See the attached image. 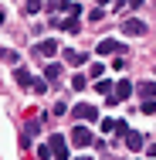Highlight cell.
Here are the masks:
<instances>
[{"mask_svg":"<svg viewBox=\"0 0 156 160\" xmlns=\"http://www.w3.org/2000/svg\"><path fill=\"white\" fill-rule=\"evenodd\" d=\"M143 112L153 116V112H156V99H146V102H143Z\"/></svg>","mask_w":156,"mask_h":160,"instance_id":"ffe728a7","label":"cell"},{"mask_svg":"<svg viewBox=\"0 0 156 160\" xmlns=\"http://www.w3.org/2000/svg\"><path fill=\"white\" fill-rule=\"evenodd\" d=\"M48 147H51V157H54V160H71V153H68V140H64L61 133L48 136Z\"/></svg>","mask_w":156,"mask_h":160,"instance_id":"6da1fadb","label":"cell"},{"mask_svg":"<svg viewBox=\"0 0 156 160\" xmlns=\"http://www.w3.org/2000/svg\"><path fill=\"white\" fill-rule=\"evenodd\" d=\"M98 55H116V51H122V44L119 41H112V38H105V41H98V48H95Z\"/></svg>","mask_w":156,"mask_h":160,"instance_id":"52a82bcc","label":"cell"},{"mask_svg":"<svg viewBox=\"0 0 156 160\" xmlns=\"http://www.w3.org/2000/svg\"><path fill=\"white\" fill-rule=\"evenodd\" d=\"M75 160H92V157H75Z\"/></svg>","mask_w":156,"mask_h":160,"instance_id":"cb8c5ba5","label":"cell"},{"mask_svg":"<svg viewBox=\"0 0 156 160\" xmlns=\"http://www.w3.org/2000/svg\"><path fill=\"white\" fill-rule=\"evenodd\" d=\"M27 89H34V92H48V78H31Z\"/></svg>","mask_w":156,"mask_h":160,"instance_id":"9a60e30c","label":"cell"},{"mask_svg":"<svg viewBox=\"0 0 156 160\" xmlns=\"http://www.w3.org/2000/svg\"><path fill=\"white\" fill-rule=\"evenodd\" d=\"M85 85H88V75H75V78H71V89H75V92H82Z\"/></svg>","mask_w":156,"mask_h":160,"instance_id":"4fadbf2b","label":"cell"},{"mask_svg":"<svg viewBox=\"0 0 156 160\" xmlns=\"http://www.w3.org/2000/svg\"><path fill=\"white\" fill-rule=\"evenodd\" d=\"M0 58H3V62H17V51H10V48H0Z\"/></svg>","mask_w":156,"mask_h":160,"instance_id":"d6986e66","label":"cell"},{"mask_svg":"<svg viewBox=\"0 0 156 160\" xmlns=\"http://www.w3.org/2000/svg\"><path fill=\"white\" fill-rule=\"evenodd\" d=\"M129 3H132V7H136V10H139V7H143V3H146V0H129Z\"/></svg>","mask_w":156,"mask_h":160,"instance_id":"603a6c76","label":"cell"},{"mask_svg":"<svg viewBox=\"0 0 156 160\" xmlns=\"http://www.w3.org/2000/svg\"><path fill=\"white\" fill-rule=\"evenodd\" d=\"M44 78H48V82H61V65L51 62L48 68H44Z\"/></svg>","mask_w":156,"mask_h":160,"instance_id":"9c48e42d","label":"cell"},{"mask_svg":"<svg viewBox=\"0 0 156 160\" xmlns=\"http://www.w3.org/2000/svg\"><path fill=\"white\" fill-rule=\"evenodd\" d=\"M102 72H105V65H92V68H88V78H98Z\"/></svg>","mask_w":156,"mask_h":160,"instance_id":"7402d4cb","label":"cell"},{"mask_svg":"<svg viewBox=\"0 0 156 160\" xmlns=\"http://www.w3.org/2000/svg\"><path fill=\"white\" fill-rule=\"evenodd\" d=\"M54 10H64V14H78V3H75V0H58V3H54Z\"/></svg>","mask_w":156,"mask_h":160,"instance_id":"8fae6325","label":"cell"},{"mask_svg":"<svg viewBox=\"0 0 156 160\" xmlns=\"http://www.w3.org/2000/svg\"><path fill=\"white\" fill-rule=\"evenodd\" d=\"M24 7H27V14H37L41 10V0H24Z\"/></svg>","mask_w":156,"mask_h":160,"instance_id":"44dd1931","label":"cell"},{"mask_svg":"<svg viewBox=\"0 0 156 160\" xmlns=\"http://www.w3.org/2000/svg\"><path fill=\"white\" fill-rule=\"evenodd\" d=\"M0 24H3V10H0Z\"/></svg>","mask_w":156,"mask_h":160,"instance_id":"d4e9b609","label":"cell"},{"mask_svg":"<svg viewBox=\"0 0 156 160\" xmlns=\"http://www.w3.org/2000/svg\"><path fill=\"white\" fill-rule=\"evenodd\" d=\"M139 92H143L146 99H153L156 96V85H153V82H139Z\"/></svg>","mask_w":156,"mask_h":160,"instance_id":"2e32d148","label":"cell"},{"mask_svg":"<svg viewBox=\"0 0 156 160\" xmlns=\"http://www.w3.org/2000/svg\"><path fill=\"white\" fill-rule=\"evenodd\" d=\"M71 143H75V147H82V150H85V147H92V143H95L92 129H85V126H75V129H71Z\"/></svg>","mask_w":156,"mask_h":160,"instance_id":"7a4b0ae2","label":"cell"},{"mask_svg":"<svg viewBox=\"0 0 156 160\" xmlns=\"http://www.w3.org/2000/svg\"><path fill=\"white\" fill-rule=\"evenodd\" d=\"M64 62L68 65H85V55L82 51H64Z\"/></svg>","mask_w":156,"mask_h":160,"instance_id":"7c38bea8","label":"cell"},{"mask_svg":"<svg viewBox=\"0 0 156 160\" xmlns=\"http://www.w3.org/2000/svg\"><path fill=\"white\" fill-rule=\"evenodd\" d=\"M61 28H64V31H68V34H75V31H78V28H82V21H78V17H68V21H64V24H61Z\"/></svg>","mask_w":156,"mask_h":160,"instance_id":"5bb4252c","label":"cell"},{"mask_svg":"<svg viewBox=\"0 0 156 160\" xmlns=\"http://www.w3.org/2000/svg\"><path fill=\"white\" fill-rule=\"evenodd\" d=\"M143 143H146V136H143V133L125 129V147H129V150H143Z\"/></svg>","mask_w":156,"mask_h":160,"instance_id":"8992f818","label":"cell"},{"mask_svg":"<svg viewBox=\"0 0 156 160\" xmlns=\"http://www.w3.org/2000/svg\"><path fill=\"white\" fill-rule=\"evenodd\" d=\"M129 96H132V82H129V78H122V82H119V85L112 89V96H109V102H125Z\"/></svg>","mask_w":156,"mask_h":160,"instance_id":"277c9868","label":"cell"},{"mask_svg":"<svg viewBox=\"0 0 156 160\" xmlns=\"http://www.w3.org/2000/svg\"><path fill=\"white\" fill-rule=\"evenodd\" d=\"M71 116H75V119H88V123H95V119H98V109L88 106V102H78V106L71 109Z\"/></svg>","mask_w":156,"mask_h":160,"instance_id":"3957f363","label":"cell"},{"mask_svg":"<svg viewBox=\"0 0 156 160\" xmlns=\"http://www.w3.org/2000/svg\"><path fill=\"white\" fill-rule=\"evenodd\" d=\"M153 75H156V68H153Z\"/></svg>","mask_w":156,"mask_h":160,"instance_id":"484cf974","label":"cell"},{"mask_svg":"<svg viewBox=\"0 0 156 160\" xmlns=\"http://www.w3.org/2000/svg\"><path fill=\"white\" fill-rule=\"evenodd\" d=\"M122 34H129V38H143V34H146V24L136 21V17H129V21L122 24Z\"/></svg>","mask_w":156,"mask_h":160,"instance_id":"5b68a950","label":"cell"},{"mask_svg":"<svg viewBox=\"0 0 156 160\" xmlns=\"http://www.w3.org/2000/svg\"><path fill=\"white\" fill-rule=\"evenodd\" d=\"M34 51H37V55H44V58H51V55H58V41H41Z\"/></svg>","mask_w":156,"mask_h":160,"instance_id":"ba28073f","label":"cell"},{"mask_svg":"<svg viewBox=\"0 0 156 160\" xmlns=\"http://www.w3.org/2000/svg\"><path fill=\"white\" fill-rule=\"evenodd\" d=\"M34 153H37V160H51V147H48V143H41Z\"/></svg>","mask_w":156,"mask_h":160,"instance_id":"e0dca14e","label":"cell"},{"mask_svg":"<svg viewBox=\"0 0 156 160\" xmlns=\"http://www.w3.org/2000/svg\"><path fill=\"white\" fill-rule=\"evenodd\" d=\"M125 129H129V126H125L122 119H116V123H112V133H116V136H125Z\"/></svg>","mask_w":156,"mask_h":160,"instance_id":"ac0fdd59","label":"cell"},{"mask_svg":"<svg viewBox=\"0 0 156 160\" xmlns=\"http://www.w3.org/2000/svg\"><path fill=\"white\" fill-rule=\"evenodd\" d=\"M14 82L27 89V85H31V72H27V68H14Z\"/></svg>","mask_w":156,"mask_h":160,"instance_id":"30bf717a","label":"cell"}]
</instances>
